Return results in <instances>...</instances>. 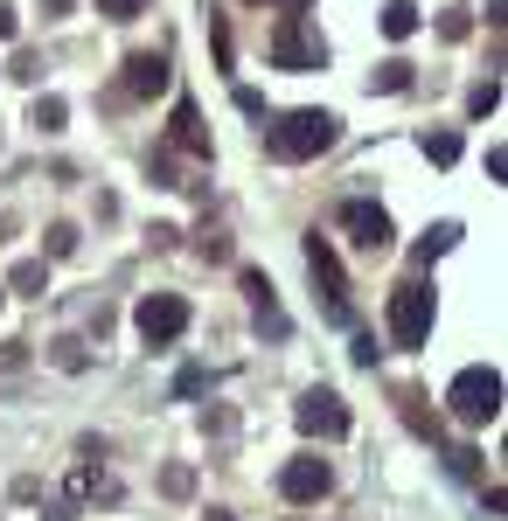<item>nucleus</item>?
I'll list each match as a JSON object with an SVG mask.
<instances>
[{"instance_id":"1","label":"nucleus","mask_w":508,"mask_h":521,"mask_svg":"<svg viewBox=\"0 0 508 521\" xmlns=\"http://www.w3.org/2000/svg\"><path fill=\"white\" fill-rule=\"evenodd\" d=\"M335 132H341V119L335 112H286V119H272L265 126V153L272 160H286V167H300V160H321L328 146H335Z\"/></svg>"},{"instance_id":"2","label":"nucleus","mask_w":508,"mask_h":521,"mask_svg":"<svg viewBox=\"0 0 508 521\" xmlns=\"http://www.w3.org/2000/svg\"><path fill=\"white\" fill-rule=\"evenodd\" d=\"M272 63H279V70H321V63H328V35H321L307 14H279V28H272Z\"/></svg>"},{"instance_id":"3","label":"nucleus","mask_w":508,"mask_h":521,"mask_svg":"<svg viewBox=\"0 0 508 521\" xmlns=\"http://www.w3.org/2000/svg\"><path fill=\"white\" fill-rule=\"evenodd\" d=\"M446 403H453L460 424H495V417H502V376H495V369H460L453 390H446Z\"/></svg>"},{"instance_id":"4","label":"nucleus","mask_w":508,"mask_h":521,"mask_svg":"<svg viewBox=\"0 0 508 521\" xmlns=\"http://www.w3.org/2000/svg\"><path fill=\"white\" fill-rule=\"evenodd\" d=\"M425 334H432V285L404 278L390 292V341L397 348H425Z\"/></svg>"},{"instance_id":"5","label":"nucleus","mask_w":508,"mask_h":521,"mask_svg":"<svg viewBox=\"0 0 508 521\" xmlns=\"http://www.w3.org/2000/svg\"><path fill=\"white\" fill-rule=\"evenodd\" d=\"M133 327H140L147 348H168V341L188 334V299H181V292H147V299L133 306Z\"/></svg>"},{"instance_id":"6","label":"nucleus","mask_w":508,"mask_h":521,"mask_svg":"<svg viewBox=\"0 0 508 521\" xmlns=\"http://www.w3.org/2000/svg\"><path fill=\"white\" fill-rule=\"evenodd\" d=\"M328 487H335V466H328V459H286V473H279V494H286L293 508L328 501Z\"/></svg>"},{"instance_id":"7","label":"nucleus","mask_w":508,"mask_h":521,"mask_svg":"<svg viewBox=\"0 0 508 521\" xmlns=\"http://www.w3.org/2000/svg\"><path fill=\"white\" fill-rule=\"evenodd\" d=\"M293 424H300L307 438H348V403H341L335 390H307L300 410H293Z\"/></svg>"},{"instance_id":"8","label":"nucleus","mask_w":508,"mask_h":521,"mask_svg":"<svg viewBox=\"0 0 508 521\" xmlns=\"http://www.w3.org/2000/svg\"><path fill=\"white\" fill-rule=\"evenodd\" d=\"M307 264H314V285L328 292V320H348V285H341V264H335V244L314 230L307 237Z\"/></svg>"},{"instance_id":"9","label":"nucleus","mask_w":508,"mask_h":521,"mask_svg":"<svg viewBox=\"0 0 508 521\" xmlns=\"http://www.w3.org/2000/svg\"><path fill=\"white\" fill-rule=\"evenodd\" d=\"M161 91H168V56H154V49L126 56V84H119V98H161Z\"/></svg>"},{"instance_id":"10","label":"nucleus","mask_w":508,"mask_h":521,"mask_svg":"<svg viewBox=\"0 0 508 521\" xmlns=\"http://www.w3.org/2000/svg\"><path fill=\"white\" fill-rule=\"evenodd\" d=\"M341 223H348V237H355L362 251H390V237H397V230H390V216H383L376 202H348V209H341Z\"/></svg>"},{"instance_id":"11","label":"nucleus","mask_w":508,"mask_h":521,"mask_svg":"<svg viewBox=\"0 0 508 521\" xmlns=\"http://www.w3.org/2000/svg\"><path fill=\"white\" fill-rule=\"evenodd\" d=\"M168 153H195V160H209V132H202V112L181 98L174 105V126H168Z\"/></svg>"},{"instance_id":"12","label":"nucleus","mask_w":508,"mask_h":521,"mask_svg":"<svg viewBox=\"0 0 508 521\" xmlns=\"http://www.w3.org/2000/svg\"><path fill=\"white\" fill-rule=\"evenodd\" d=\"M7 285H14V292H28V299H42V292H49V264H42V258H21L14 271H7Z\"/></svg>"},{"instance_id":"13","label":"nucleus","mask_w":508,"mask_h":521,"mask_svg":"<svg viewBox=\"0 0 508 521\" xmlns=\"http://www.w3.org/2000/svg\"><path fill=\"white\" fill-rule=\"evenodd\" d=\"M411 28H418V7H411V0H383V35H390V42H404Z\"/></svg>"},{"instance_id":"14","label":"nucleus","mask_w":508,"mask_h":521,"mask_svg":"<svg viewBox=\"0 0 508 521\" xmlns=\"http://www.w3.org/2000/svg\"><path fill=\"white\" fill-rule=\"evenodd\" d=\"M63 119H70V105L49 91V98H35V112H28V126L35 132H63Z\"/></svg>"},{"instance_id":"15","label":"nucleus","mask_w":508,"mask_h":521,"mask_svg":"<svg viewBox=\"0 0 508 521\" xmlns=\"http://www.w3.org/2000/svg\"><path fill=\"white\" fill-rule=\"evenodd\" d=\"M425 160L432 167H453L460 160V132H425Z\"/></svg>"},{"instance_id":"16","label":"nucleus","mask_w":508,"mask_h":521,"mask_svg":"<svg viewBox=\"0 0 508 521\" xmlns=\"http://www.w3.org/2000/svg\"><path fill=\"white\" fill-rule=\"evenodd\" d=\"M453 237H460V223H439V230H425V244H418V264L446 258V251H453Z\"/></svg>"},{"instance_id":"17","label":"nucleus","mask_w":508,"mask_h":521,"mask_svg":"<svg viewBox=\"0 0 508 521\" xmlns=\"http://www.w3.org/2000/svg\"><path fill=\"white\" fill-rule=\"evenodd\" d=\"M369 84H376V91H411V63H404V56H390V63H383Z\"/></svg>"},{"instance_id":"18","label":"nucleus","mask_w":508,"mask_h":521,"mask_svg":"<svg viewBox=\"0 0 508 521\" xmlns=\"http://www.w3.org/2000/svg\"><path fill=\"white\" fill-rule=\"evenodd\" d=\"M495 105H502V84H495V77H488V84H474V91H467V119H488V112H495Z\"/></svg>"},{"instance_id":"19","label":"nucleus","mask_w":508,"mask_h":521,"mask_svg":"<svg viewBox=\"0 0 508 521\" xmlns=\"http://www.w3.org/2000/svg\"><path fill=\"white\" fill-rule=\"evenodd\" d=\"M42 251H49V258H70V251H77V230H70V223H49V230H42Z\"/></svg>"},{"instance_id":"20","label":"nucleus","mask_w":508,"mask_h":521,"mask_svg":"<svg viewBox=\"0 0 508 521\" xmlns=\"http://www.w3.org/2000/svg\"><path fill=\"white\" fill-rule=\"evenodd\" d=\"M161 494H168V501H188V494H195V473H188V466H168V473H161Z\"/></svg>"},{"instance_id":"21","label":"nucleus","mask_w":508,"mask_h":521,"mask_svg":"<svg viewBox=\"0 0 508 521\" xmlns=\"http://www.w3.org/2000/svg\"><path fill=\"white\" fill-rule=\"evenodd\" d=\"M147 7H154V0H98V14H105V21H140Z\"/></svg>"},{"instance_id":"22","label":"nucleus","mask_w":508,"mask_h":521,"mask_svg":"<svg viewBox=\"0 0 508 521\" xmlns=\"http://www.w3.org/2000/svg\"><path fill=\"white\" fill-rule=\"evenodd\" d=\"M7 77H14V84H35V77H42V56H28V49H14V63H7Z\"/></svg>"},{"instance_id":"23","label":"nucleus","mask_w":508,"mask_h":521,"mask_svg":"<svg viewBox=\"0 0 508 521\" xmlns=\"http://www.w3.org/2000/svg\"><path fill=\"white\" fill-rule=\"evenodd\" d=\"M84 362H91V355H84V341H70V334H63V341H56V369H70V376H77Z\"/></svg>"},{"instance_id":"24","label":"nucleus","mask_w":508,"mask_h":521,"mask_svg":"<svg viewBox=\"0 0 508 521\" xmlns=\"http://www.w3.org/2000/svg\"><path fill=\"white\" fill-rule=\"evenodd\" d=\"M195 251H202L209 264H223V258H230V237H223V230H202V237H195Z\"/></svg>"},{"instance_id":"25","label":"nucleus","mask_w":508,"mask_h":521,"mask_svg":"<svg viewBox=\"0 0 508 521\" xmlns=\"http://www.w3.org/2000/svg\"><path fill=\"white\" fill-rule=\"evenodd\" d=\"M467 28H474V21H467V7H446V14H439V35H446V42H460Z\"/></svg>"},{"instance_id":"26","label":"nucleus","mask_w":508,"mask_h":521,"mask_svg":"<svg viewBox=\"0 0 508 521\" xmlns=\"http://www.w3.org/2000/svg\"><path fill=\"white\" fill-rule=\"evenodd\" d=\"M70 494H77V501H91V494H105V480H98L91 466H77V473H70Z\"/></svg>"},{"instance_id":"27","label":"nucleus","mask_w":508,"mask_h":521,"mask_svg":"<svg viewBox=\"0 0 508 521\" xmlns=\"http://www.w3.org/2000/svg\"><path fill=\"white\" fill-rule=\"evenodd\" d=\"M14 35H21V14H14V7H0V42H14Z\"/></svg>"},{"instance_id":"28","label":"nucleus","mask_w":508,"mask_h":521,"mask_svg":"<svg viewBox=\"0 0 508 521\" xmlns=\"http://www.w3.org/2000/svg\"><path fill=\"white\" fill-rule=\"evenodd\" d=\"M70 7H77V0H42V21H63Z\"/></svg>"},{"instance_id":"29","label":"nucleus","mask_w":508,"mask_h":521,"mask_svg":"<svg viewBox=\"0 0 508 521\" xmlns=\"http://www.w3.org/2000/svg\"><path fill=\"white\" fill-rule=\"evenodd\" d=\"M251 7H258V0H251ZM279 7H286V14H300V7H307V0H279Z\"/></svg>"}]
</instances>
